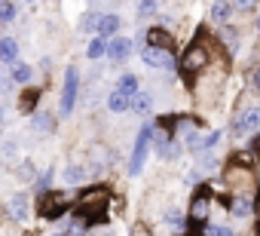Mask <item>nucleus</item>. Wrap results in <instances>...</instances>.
Masks as SVG:
<instances>
[{
	"label": "nucleus",
	"mask_w": 260,
	"mask_h": 236,
	"mask_svg": "<svg viewBox=\"0 0 260 236\" xmlns=\"http://www.w3.org/2000/svg\"><path fill=\"white\" fill-rule=\"evenodd\" d=\"M254 86H257V89H260V68H257V71H254Z\"/></svg>",
	"instance_id": "30"
},
{
	"label": "nucleus",
	"mask_w": 260,
	"mask_h": 236,
	"mask_svg": "<svg viewBox=\"0 0 260 236\" xmlns=\"http://www.w3.org/2000/svg\"><path fill=\"white\" fill-rule=\"evenodd\" d=\"M0 62L10 65V68L19 62V43H16L13 37H4V40H0Z\"/></svg>",
	"instance_id": "12"
},
{
	"label": "nucleus",
	"mask_w": 260,
	"mask_h": 236,
	"mask_svg": "<svg viewBox=\"0 0 260 236\" xmlns=\"http://www.w3.org/2000/svg\"><path fill=\"white\" fill-rule=\"evenodd\" d=\"M251 212H254V202H251L245 193H239V196H236V202H233V215H236V218H242V215H251Z\"/></svg>",
	"instance_id": "19"
},
{
	"label": "nucleus",
	"mask_w": 260,
	"mask_h": 236,
	"mask_svg": "<svg viewBox=\"0 0 260 236\" xmlns=\"http://www.w3.org/2000/svg\"><path fill=\"white\" fill-rule=\"evenodd\" d=\"M52 236H71V233H68V227H64V230H61V233H52Z\"/></svg>",
	"instance_id": "31"
},
{
	"label": "nucleus",
	"mask_w": 260,
	"mask_h": 236,
	"mask_svg": "<svg viewBox=\"0 0 260 236\" xmlns=\"http://www.w3.org/2000/svg\"><path fill=\"white\" fill-rule=\"evenodd\" d=\"M208 58H211L208 46H205V43H199V40H193V43L184 49V55H181V71H184V74L202 71V68L208 65Z\"/></svg>",
	"instance_id": "6"
},
{
	"label": "nucleus",
	"mask_w": 260,
	"mask_h": 236,
	"mask_svg": "<svg viewBox=\"0 0 260 236\" xmlns=\"http://www.w3.org/2000/svg\"><path fill=\"white\" fill-rule=\"evenodd\" d=\"M16 13H19V7L10 4V0H4V4H0V25H10L16 19Z\"/></svg>",
	"instance_id": "22"
},
{
	"label": "nucleus",
	"mask_w": 260,
	"mask_h": 236,
	"mask_svg": "<svg viewBox=\"0 0 260 236\" xmlns=\"http://www.w3.org/2000/svg\"><path fill=\"white\" fill-rule=\"evenodd\" d=\"M147 46L175 55V34L169 28H162V25H153V28H147Z\"/></svg>",
	"instance_id": "7"
},
{
	"label": "nucleus",
	"mask_w": 260,
	"mask_h": 236,
	"mask_svg": "<svg viewBox=\"0 0 260 236\" xmlns=\"http://www.w3.org/2000/svg\"><path fill=\"white\" fill-rule=\"evenodd\" d=\"M110 62H125L128 55H132V40L128 37H113V40H107V52H104Z\"/></svg>",
	"instance_id": "10"
},
{
	"label": "nucleus",
	"mask_w": 260,
	"mask_h": 236,
	"mask_svg": "<svg viewBox=\"0 0 260 236\" xmlns=\"http://www.w3.org/2000/svg\"><path fill=\"white\" fill-rule=\"evenodd\" d=\"M10 215H13V221H28V193H13Z\"/></svg>",
	"instance_id": "13"
},
{
	"label": "nucleus",
	"mask_w": 260,
	"mask_h": 236,
	"mask_svg": "<svg viewBox=\"0 0 260 236\" xmlns=\"http://www.w3.org/2000/svg\"><path fill=\"white\" fill-rule=\"evenodd\" d=\"M254 209H257V212H260V193H257V202H254Z\"/></svg>",
	"instance_id": "32"
},
{
	"label": "nucleus",
	"mask_w": 260,
	"mask_h": 236,
	"mask_svg": "<svg viewBox=\"0 0 260 236\" xmlns=\"http://www.w3.org/2000/svg\"><path fill=\"white\" fill-rule=\"evenodd\" d=\"M86 178V172L80 169V166H71V169H64V181H71V184H80Z\"/></svg>",
	"instance_id": "26"
},
{
	"label": "nucleus",
	"mask_w": 260,
	"mask_h": 236,
	"mask_svg": "<svg viewBox=\"0 0 260 236\" xmlns=\"http://www.w3.org/2000/svg\"><path fill=\"white\" fill-rule=\"evenodd\" d=\"M98 22H101L98 13H86L83 22H80V31H86V34H98Z\"/></svg>",
	"instance_id": "21"
},
{
	"label": "nucleus",
	"mask_w": 260,
	"mask_h": 236,
	"mask_svg": "<svg viewBox=\"0 0 260 236\" xmlns=\"http://www.w3.org/2000/svg\"><path fill=\"white\" fill-rule=\"evenodd\" d=\"M128 104H132V98L122 95V92H116V89L107 95V107H110L113 113H125V110H128Z\"/></svg>",
	"instance_id": "15"
},
{
	"label": "nucleus",
	"mask_w": 260,
	"mask_h": 236,
	"mask_svg": "<svg viewBox=\"0 0 260 236\" xmlns=\"http://www.w3.org/2000/svg\"><path fill=\"white\" fill-rule=\"evenodd\" d=\"M236 13V7L233 4H211V22H217V25H223V22H230V16Z\"/></svg>",
	"instance_id": "18"
},
{
	"label": "nucleus",
	"mask_w": 260,
	"mask_h": 236,
	"mask_svg": "<svg viewBox=\"0 0 260 236\" xmlns=\"http://www.w3.org/2000/svg\"><path fill=\"white\" fill-rule=\"evenodd\" d=\"M205 236H236L230 227H217V224H208L205 227Z\"/></svg>",
	"instance_id": "27"
},
{
	"label": "nucleus",
	"mask_w": 260,
	"mask_h": 236,
	"mask_svg": "<svg viewBox=\"0 0 260 236\" xmlns=\"http://www.w3.org/2000/svg\"><path fill=\"white\" fill-rule=\"evenodd\" d=\"M184 236H196V233H184Z\"/></svg>",
	"instance_id": "34"
},
{
	"label": "nucleus",
	"mask_w": 260,
	"mask_h": 236,
	"mask_svg": "<svg viewBox=\"0 0 260 236\" xmlns=\"http://www.w3.org/2000/svg\"><path fill=\"white\" fill-rule=\"evenodd\" d=\"M141 62H144L147 68H156V71H169V68H175V55H172V52L150 49V46L141 49Z\"/></svg>",
	"instance_id": "9"
},
{
	"label": "nucleus",
	"mask_w": 260,
	"mask_h": 236,
	"mask_svg": "<svg viewBox=\"0 0 260 236\" xmlns=\"http://www.w3.org/2000/svg\"><path fill=\"white\" fill-rule=\"evenodd\" d=\"M150 138H153V126H141V132L135 138V148H132V160H128V175H141V169L147 163V154H150Z\"/></svg>",
	"instance_id": "3"
},
{
	"label": "nucleus",
	"mask_w": 260,
	"mask_h": 236,
	"mask_svg": "<svg viewBox=\"0 0 260 236\" xmlns=\"http://www.w3.org/2000/svg\"><path fill=\"white\" fill-rule=\"evenodd\" d=\"M104 52H107V40L92 37V40H89V46H86V55H89V58H101Z\"/></svg>",
	"instance_id": "20"
},
{
	"label": "nucleus",
	"mask_w": 260,
	"mask_h": 236,
	"mask_svg": "<svg viewBox=\"0 0 260 236\" xmlns=\"http://www.w3.org/2000/svg\"><path fill=\"white\" fill-rule=\"evenodd\" d=\"M150 107H153V95L150 92H138L135 98H132V104H128V110H135V113H150Z\"/></svg>",
	"instance_id": "16"
},
{
	"label": "nucleus",
	"mask_w": 260,
	"mask_h": 236,
	"mask_svg": "<svg viewBox=\"0 0 260 236\" xmlns=\"http://www.w3.org/2000/svg\"><path fill=\"white\" fill-rule=\"evenodd\" d=\"M208 212H211V187L202 184V187L196 190V196H193L187 227H202V224H208Z\"/></svg>",
	"instance_id": "5"
},
{
	"label": "nucleus",
	"mask_w": 260,
	"mask_h": 236,
	"mask_svg": "<svg viewBox=\"0 0 260 236\" xmlns=\"http://www.w3.org/2000/svg\"><path fill=\"white\" fill-rule=\"evenodd\" d=\"M119 25H122V19L119 16H113V13H107V16H101V22H98V37L101 40H113L116 37V31H119Z\"/></svg>",
	"instance_id": "11"
},
{
	"label": "nucleus",
	"mask_w": 260,
	"mask_h": 236,
	"mask_svg": "<svg viewBox=\"0 0 260 236\" xmlns=\"http://www.w3.org/2000/svg\"><path fill=\"white\" fill-rule=\"evenodd\" d=\"M31 77H34V68L25 65V62H16V65L10 68V80H13V83H28Z\"/></svg>",
	"instance_id": "17"
},
{
	"label": "nucleus",
	"mask_w": 260,
	"mask_h": 236,
	"mask_svg": "<svg viewBox=\"0 0 260 236\" xmlns=\"http://www.w3.org/2000/svg\"><path fill=\"white\" fill-rule=\"evenodd\" d=\"M116 92H122V95H128V98H135V95L141 92L138 77H135V74H122V77L116 80Z\"/></svg>",
	"instance_id": "14"
},
{
	"label": "nucleus",
	"mask_w": 260,
	"mask_h": 236,
	"mask_svg": "<svg viewBox=\"0 0 260 236\" xmlns=\"http://www.w3.org/2000/svg\"><path fill=\"white\" fill-rule=\"evenodd\" d=\"M166 224L175 227V230H187V218H184L181 212H169V215H166Z\"/></svg>",
	"instance_id": "24"
},
{
	"label": "nucleus",
	"mask_w": 260,
	"mask_h": 236,
	"mask_svg": "<svg viewBox=\"0 0 260 236\" xmlns=\"http://www.w3.org/2000/svg\"><path fill=\"white\" fill-rule=\"evenodd\" d=\"M217 141H220V132H211L208 138H202V141H199V148H196V154H205V151H211V148H214Z\"/></svg>",
	"instance_id": "25"
},
{
	"label": "nucleus",
	"mask_w": 260,
	"mask_h": 236,
	"mask_svg": "<svg viewBox=\"0 0 260 236\" xmlns=\"http://www.w3.org/2000/svg\"><path fill=\"white\" fill-rule=\"evenodd\" d=\"M77 92H80V71L68 68L64 71V86H61V101H58V113L61 116H71V110L77 104Z\"/></svg>",
	"instance_id": "4"
},
{
	"label": "nucleus",
	"mask_w": 260,
	"mask_h": 236,
	"mask_svg": "<svg viewBox=\"0 0 260 236\" xmlns=\"http://www.w3.org/2000/svg\"><path fill=\"white\" fill-rule=\"evenodd\" d=\"M37 101H40V92H37V89H25V92H22V110H31Z\"/></svg>",
	"instance_id": "23"
},
{
	"label": "nucleus",
	"mask_w": 260,
	"mask_h": 236,
	"mask_svg": "<svg viewBox=\"0 0 260 236\" xmlns=\"http://www.w3.org/2000/svg\"><path fill=\"white\" fill-rule=\"evenodd\" d=\"M248 148H251V151H254V154H260V135H254V138H251V144H248Z\"/></svg>",
	"instance_id": "29"
},
{
	"label": "nucleus",
	"mask_w": 260,
	"mask_h": 236,
	"mask_svg": "<svg viewBox=\"0 0 260 236\" xmlns=\"http://www.w3.org/2000/svg\"><path fill=\"white\" fill-rule=\"evenodd\" d=\"M107 205H110V187H104V184L86 187L74 199V218L80 221L83 230H89V227L107 221Z\"/></svg>",
	"instance_id": "1"
},
{
	"label": "nucleus",
	"mask_w": 260,
	"mask_h": 236,
	"mask_svg": "<svg viewBox=\"0 0 260 236\" xmlns=\"http://www.w3.org/2000/svg\"><path fill=\"white\" fill-rule=\"evenodd\" d=\"M68 209H74V196L68 190H43L37 196V215L43 221H58L68 215Z\"/></svg>",
	"instance_id": "2"
},
{
	"label": "nucleus",
	"mask_w": 260,
	"mask_h": 236,
	"mask_svg": "<svg viewBox=\"0 0 260 236\" xmlns=\"http://www.w3.org/2000/svg\"><path fill=\"white\" fill-rule=\"evenodd\" d=\"M159 10V4H153V0H147V4H138V16H153Z\"/></svg>",
	"instance_id": "28"
},
{
	"label": "nucleus",
	"mask_w": 260,
	"mask_h": 236,
	"mask_svg": "<svg viewBox=\"0 0 260 236\" xmlns=\"http://www.w3.org/2000/svg\"><path fill=\"white\" fill-rule=\"evenodd\" d=\"M107 236H110V233H107Z\"/></svg>",
	"instance_id": "35"
},
{
	"label": "nucleus",
	"mask_w": 260,
	"mask_h": 236,
	"mask_svg": "<svg viewBox=\"0 0 260 236\" xmlns=\"http://www.w3.org/2000/svg\"><path fill=\"white\" fill-rule=\"evenodd\" d=\"M257 31H260V13H257Z\"/></svg>",
	"instance_id": "33"
},
{
	"label": "nucleus",
	"mask_w": 260,
	"mask_h": 236,
	"mask_svg": "<svg viewBox=\"0 0 260 236\" xmlns=\"http://www.w3.org/2000/svg\"><path fill=\"white\" fill-rule=\"evenodd\" d=\"M257 129H260V107H248L245 113H239V120L233 126V135L242 138V135H251Z\"/></svg>",
	"instance_id": "8"
}]
</instances>
